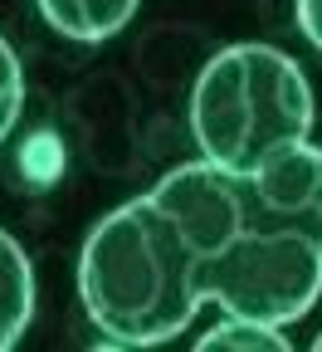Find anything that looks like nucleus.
I'll list each match as a JSON object with an SVG mask.
<instances>
[{"instance_id":"nucleus-4","label":"nucleus","mask_w":322,"mask_h":352,"mask_svg":"<svg viewBox=\"0 0 322 352\" xmlns=\"http://www.w3.org/2000/svg\"><path fill=\"white\" fill-rule=\"evenodd\" d=\"M34 6L54 34L78 39V44H103L132 25L142 0H34Z\"/></svg>"},{"instance_id":"nucleus-5","label":"nucleus","mask_w":322,"mask_h":352,"mask_svg":"<svg viewBox=\"0 0 322 352\" xmlns=\"http://www.w3.org/2000/svg\"><path fill=\"white\" fill-rule=\"evenodd\" d=\"M30 314H34V270L15 235L0 230V352L30 328Z\"/></svg>"},{"instance_id":"nucleus-2","label":"nucleus","mask_w":322,"mask_h":352,"mask_svg":"<svg viewBox=\"0 0 322 352\" xmlns=\"http://www.w3.org/2000/svg\"><path fill=\"white\" fill-rule=\"evenodd\" d=\"M78 298L93 328L127 347L171 342L205 303L200 259L181 226L147 196L108 210L83 240Z\"/></svg>"},{"instance_id":"nucleus-6","label":"nucleus","mask_w":322,"mask_h":352,"mask_svg":"<svg viewBox=\"0 0 322 352\" xmlns=\"http://www.w3.org/2000/svg\"><path fill=\"white\" fill-rule=\"evenodd\" d=\"M200 347L205 352L210 347H249V352L268 347V352H288V333L279 323H259V318H244V314H220V323L200 333Z\"/></svg>"},{"instance_id":"nucleus-8","label":"nucleus","mask_w":322,"mask_h":352,"mask_svg":"<svg viewBox=\"0 0 322 352\" xmlns=\"http://www.w3.org/2000/svg\"><path fill=\"white\" fill-rule=\"evenodd\" d=\"M293 20H298L303 39L322 54V0H293Z\"/></svg>"},{"instance_id":"nucleus-1","label":"nucleus","mask_w":322,"mask_h":352,"mask_svg":"<svg viewBox=\"0 0 322 352\" xmlns=\"http://www.w3.org/2000/svg\"><path fill=\"white\" fill-rule=\"evenodd\" d=\"M200 259L205 303L298 323L322 294V147L298 142L254 171L186 162L152 186Z\"/></svg>"},{"instance_id":"nucleus-7","label":"nucleus","mask_w":322,"mask_h":352,"mask_svg":"<svg viewBox=\"0 0 322 352\" xmlns=\"http://www.w3.org/2000/svg\"><path fill=\"white\" fill-rule=\"evenodd\" d=\"M20 108H25V69H20L15 50L5 44V34H0V142L20 122Z\"/></svg>"},{"instance_id":"nucleus-3","label":"nucleus","mask_w":322,"mask_h":352,"mask_svg":"<svg viewBox=\"0 0 322 352\" xmlns=\"http://www.w3.org/2000/svg\"><path fill=\"white\" fill-rule=\"evenodd\" d=\"M191 132L205 162L254 171L312 132V88L273 44H229L191 88Z\"/></svg>"}]
</instances>
